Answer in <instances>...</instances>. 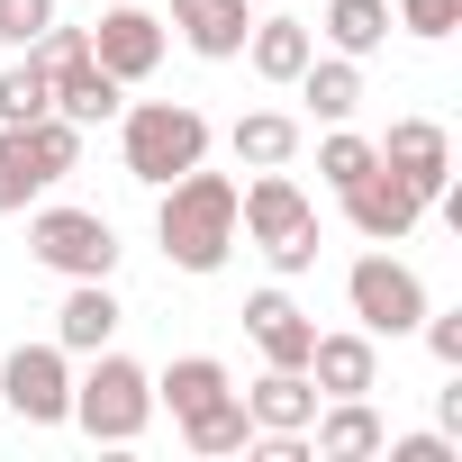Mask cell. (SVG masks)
I'll use <instances>...</instances> for the list:
<instances>
[{
  "label": "cell",
  "instance_id": "obj_8",
  "mask_svg": "<svg viewBox=\"0 0 462 462\" xmlns=\"http://www.w3.org/2000/svg\"><path fill=\"white\" fill-rule=\"evenodd\" d=\"M372 154H381L417 199H444V181H453V145H444V127H435V118H399Z\"/></svg>",
  "mask_w": 462,
  "mask_h": 462
},
{
  "label": "cell",
  "instance_id": "obj_25",
  "mask_svg": "<svg viewBox=\"0 0 462 462\" xmlns=\"http://www.w3.org/2000/svg\"><path fill=\"white\" fill-rule=\"evenodd\" d=\"M300 82H309V109H318V118H354V100H363V73H354V64H318V55H309Z\"/></svg>",
  "mask_w": 462,
  "mask_h": 462
},
{
  "label": "cell",
  "instance_id": "obj_19",
  "mask_svg": "<svg viewBox=\"0 0 462 462\" xmlns=\"http://www.w3.org/2000/svg\"><path fill=\"white\" fill-rule=\"evenodd\" d=\"M291 154H300V127H291L282 109H254V118H236V163L273 172V163H291Z\"/></svg>",
  "mask_w": 462,
  "mask_h": 462
},
{
  "label": "cell",
  "instance_id": "obj_29",
  "mask_svg": "<svg viewBox=\"0 0 462 462\" xmlns=\"http://www.w3.org/2000/svg\"><path fill=\"white\" fill-rule=\"evenodd\" d=\"M426 327V345H435V363H462V318H417Z\"/></svg>",
  "mask_w": 462,
  "mask_h": 462
},
{
  "label": "cell",
  "instance_id": "obj_30",
  "mask_svg": "<svg viewBox=\"0 0 462 462\" xmlns=\"http://www.w3.org/2000/svg\"><path fill=\"white\" fill-rule=\"evenodd\" d=\"M390 462H453V444H444V435H408Z\"/></svg>",
  "mask_w": 462,
  "mask_h": 462
},
{
  "label": "cell",
  "instance_id": "obj_12",
  "mask_svg": "<svg viewBox=\"0 0 462 462\" xmlns=\"http://www.w3.org/2000/svg\"><path fill=\"white\" fill-rule=\"evenodd\" d=\"M245 417H254L263 435H300V426L318 417V381H309V372H282V363H273V372H263V381L245 390Z\"/></svg>",
  "mask_w": 462,
  "mask_h": 462
},
{
  "label": "cell",
  "instance_id": "obj_6",
  "mask_svg": "<svg viewBox=\"0 0 462 462\" xmlns=\"http://www.w3.org/2000/svg\"><path fill=\"white\" fill-rule=\"evenodd\" d=\"M345 300H354V318H363L372 336H408V327L426 318L417 273H408V263H390V254H363V263L345 273Z\"/></svg>",
  "mask_w": 462,
  "mask_h": 462
},
{
  "label": "cell",
  "instance_id": "obj_1",
  "mask_svg": "<svg viewBox=\"0 0 462 462\" xmlns=\"http://www.w3.org/2000/svg\"><path fill=\"white\" fill-rule=\"evenodd\" d=\"M154 236H163V254H172L181 273H217L226 245H236V181H226V172H199V163L172 172Z\"/></svg>",
  "mask_w": 462,
  "mask_h": 462
},
{
  "label": "cell",
  "instance_id": "obj_15",
  "mask_svg": "<svg viewBox=\"0 0 462 462\" xmlns=\"http://www.w3.org/2000/svg\"><path fill=\"white\" fill-rule=\"evenodd\" d=\"M109 336H118V300H109V282H82L64 300V318H55V345L64 354H100Z\"/></svg>",
  "mask_w": 462,
  "mask_h": 462
},
{
  "label": "cell",
  "instance_id": "obj_3",
  "mask_svg": "<svg viewBox=\"0 0 462 462\" xmlns=\"http://www.w3.org/2000/svg\"><path fill=\"white\" fill-rule=\"evenodd\" d=\"M145 417H154V381H145L127 354H109V345H100L91 381L73 390V426H82V435H100V444H136V435H145Z\"/></svg>",
  "mask_w": 462,
  "mask_h": 462
},
{
  "label": "cell",
  "instance_id": "obj_20",
  "mask_svg": "<svg viewBox=\"0 0 462 462\" xmlns=\"http://www.w3.org/2000/svg\"><path fill=\"white\" fill-rule=\"evenodd\" d=\"M37 190H46V163H37L28 127H0V217H10V208H28Z\"/></svg>",
  "mask_w": 462,
  "mask_h": 462
},
{
  "label": "cell",
  "instance_id": "obj_16",
  "mask_svg": "<svg viewBox=\"0 0 462 462\" xmlns=\"http://www.w3.org/2000/svg\"><path fill=\"white\" fill-rule=\"evenodd\" d=\"M318 426V453H336V462H363V453H381L390 435H381V417L363 408V399H336L327 417H309Z\"/></svg>",
  "mask_w": 462,
  "mask_h": 462
},
{
  "label": "cell",
  "instance_id": "obj_4",
  "mask_svg": "<svg viewBox=\"0 0 462 462\" xmlns=\"http://www.w3.org/2000/svg\"><path fill=\"white\" fill-rule=\"evenodd\" d=\"M208 154V118L199 109H181V100H145V109H127V172L136 181H172V172H190Z\"/></svg>",
  "mask_w": 462,
  "mask_h": 462
},
{
  "label": "cell",
  "instance_id": "obj_11",
  "mask_svg": "<svg viewBox=\"0 0 462 462\" xmlns=\"http://www.w3.org/2000/svg\"><path fill=\"white\" fill-rule=\"evenodd\" d=\"M245 327H254V345H263V363H282V372H309V345H318V327L282 300V291H254L245 300Z\"/></svg>",
  "mask_w": 462,
  "mask_h": 462
},
{
  "label": "cell",
  "instance_id": "obj_18",
  "mask_svg": "<svg viewBox=\"0 0 462 462\" xmlns=\"http://www.w3.org/2000/svg\"><path fill=\"white\" fill-rule=\"evenodd\" d=\"M254 37V73L263 82H300V64H309V28L300 19H263V28H245Z\"/></svg>",
  "mask_w": 462,
  "mask_h": 462
},
{
  "label": "cell",
  "instance_id": "obj_28",
  "mask_svg": "<svg viewBox=\"0 0 462 462\" xmlns=\"http://www.w3.org/2000/svg\"><path fill=\"white\" fill-rule=\"evenodd\" d=\"M46 19H55V0H0V37H19V46H28Z\"/></svg>",
  "mask_w": 462,
  "mask_h": 462
},
{
  "label": "cell",
  "instance_id": "obj_14",
  "mask_svg": "<svg viewBox=\"0 0 462 462\" xmlns=\"http://www.w3.org/2000/svg\"><path fill=\"white\" fill-rule=\"evenodd\" d=\"M172 28L190 37V55H245V0H172Z\"/></svg>",
  "mask_w": 462,
  "mask_h": 462
},
{
  "label": "cell",
  "instance_id": "obj_5",
  "mask_svg": "<svg viewBox=\"0 0 462 462\" xmlns=\"http://www.w3.org/2000/svg\"><path fill=\"white\" fill-rule=\"evenodd\" d=\"M28 245H37V263H55V273H73V282H109V263H118L109 217H91V208H46V217L28 226Z\"/></svg>",
  "mask_w": 462,
  "mask_h": 462
},
{
  "label": "cell",
  "instance_id": "obj_10",
  "mask_svg": "<svg viewBox=\"0 0 462 462\" xmlns=\"http://www.w3.org/2000/svg\"><path fill=\"white\" fill-rule=\"evenodd\" d=\"M91 64L118 73V82H145V73L163 64V28H154L145 10H109V19L91 28Z\"/></svg>",
  "mask_w": 462,
  "mask_h": 462
},
{
  "label": "cell",
  "instance_id": "obj_17",
  "mask_svg": "<svg viewBox=\"0 0 462 462\" xmlns=\"http://www.w3.org/2000/svg\"><path fill=\"white\" fill-rule=\"evenodd\" d=\"M55 109H64L73 127H91V118H118V73H100V64L82 55L73 73H55Z\"/></svg>",
  "mask_w": 462,
  "mask_h": 462
},
{
  "label": "cell",
  "instance_id": "obj_23",
  "mask_svg": "<svg viewBox=\"0 0 462 462\" xmlns=\"http://www.w3.org/2000/svg\"><path fill=\"white\" fill-rule=\"evenodd\" d=\"M46 109H55V82L19 55L10 73H0V127H28V118H46Z\"/></svg>",
  "mask_w": 462,
  "mask_h": 462
},
{
  "label": "cell",
  "instance_id": "obj_24",
  "mask_svg": "<svg viewBox=\"0 0 462 462\" xmlns=\"http://www.w3.org/2000/svg\"><path fill=\"white\" fill-rule=\"evenodd\" d=\"M327 37H336L345 55H372V46L390 37V0H336V10H327Z\"/></svg>",
  "mask_w": 462,
  "mask_h": 462
},
{
  "label": "cell",
  "instance_id": "obj_22",
  "mask_svg": "<svg viewBox=\"0 0 462 462\" xmlns=\"http://www.w3.org/2000/svg\"><path fill=\"white\" fill-rule=\"evenodd\" d=\"M181 426H190V444H199V453H236V444L254 435V417H245V399H236V390L208 399V408H199V417H181Z\"/></svg>",
  "mask_w": 462,
  "mask_h": 462
},
{
  "label": "cell",
  "instance_id": "obj_27",
  "mask_svg": "<svg viewBox=\"0 0 462 462\" xmlns=\"http://www.w3.org/2000/svg\"><path fill=\"white\" fill-rule=\"evenodd\" d=\"M399 19H408L417 37H453V19H462V0H399Z\"/></svg>",
  "mask_w": 462,
  "mask_h": 462
},
{
  "label": "cell",
  "instance_id": "obj_26",
  "mask_svg": "<svg viewBox=\"0 0 462 462\" xmlns=\"http://www.w3.org/2000/svg\"><path fill=\"white\" fill-rule=\"evenodd\" d=\"M372 163H381V154H372V145H363V136H327V145H318V172H327V181H336V190H345V181H363V172H372Z\"/></svg>",
  "mask_w": 462,
  "mask_h": 462
},
{
  "label": "cell",
  "instance_id": "obj_21",
  "mask_svg": "<svg viewBox=\"0 0 462 462\" xmlns=\"http://www.w3.org/2000/svg\"><path fill=\"white\" fill-rule=\"evenodd\" d=\"M163 399H172V417H199L208 399H226V372H217L208 354H181V363L163 372Z\"/></svg>",
  "mask_w": 462,
  "mask_h": 462
},
{
  "label": "cell",
  "instance_id": "obj_13",
  "mask_svg": "<svg viewBox=\"0 0 462 462\" xmlns=\"http://www.w3.org/2000/svg\"><path fill=\"white\" fill-rule=\"evenodd\" d=\"M309 381H318L327 399H363V390L381 381L372 336H318V345H309Z\"/></svg>",
  "mask_w": 462,
  "mask_h": 462
},
{
  "label": "cell",
  "instance_id": "obj_7",
  "mask_svg": "<svg viewBox=\"0 0 462 462\" xmlns=\"http://www.w3.org/2000/svg\"><path fill=\"white\" fill-rule=\"evenodd\" d=\"M0 390H10V408L28 426H64L73 417V381H64V345H19L10 372H0Z\"/></svg>",
  "mask_w": 462,
  "mask_h": 462
},
{
  "label": "cell",
  "instance_id": "obj_2",
  "mask_svg": "<svg viewBox=\"0 0 462 462\" xmlns=\"http://www.w3.org/2000/svg\"><path fill=\"white\" fill-rule=\"evenodd\" d=\"M236 226H245V236H254L282 273H309V263H318V217H309V199H300V181H291L282 163L236 199Z\"/></svg>",
  "mask_w": 462,
  "mask_h": 462
},
{
  "label": "cell",
  "instance_id": "obj_9",
  "mask_svg": "<svg viewBox=\"0 0 462 462\" xmlns=\"http://www.w3.org/2000/svg\"><path fill=\"white\" fill-rule=\"evenodd\" d=\"M417 208H426V199H417L390 163H372L363 181H345V217L363 226V236H381V245H399V236H408V226H417Z\"/></svg>",
  "mask_w": 462,
  "mask_h": 462
}]
</instances>
